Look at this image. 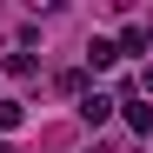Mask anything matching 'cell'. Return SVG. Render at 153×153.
Returning <instances> with one entry per match:
<instances>
[{"label": "cell", "mask_w": 153, "mask_h": 153, "mask_svg": "<svg viewBox=\"0 0 153 153\" xmlns=\"http://www.w3.org/2000/svg\"><path fill=\"white\" fill-rule=\"evenodd\" d=\"M146 40H153V20H126V33L113 40V53H146Z\"/></svg>", "instance_id": "cell-1"}, {"label": "cell", "mask_w": 153, "mask_h": 153, "mask_svg": "<svg viewBox=\"0 0 153 153\" xmlns=\"http://www.w3.org/2000/svg\"><path fill=\"white\" fill-rule=\"evenodd\" d=\"M0 153H20V146H0Z\"/></svg>", "instance_id": "cell-8"}, {"label": "cell", "mask_w": 153, "mask_h": 153, "mask_svg": "<svg viewBox=\"0 0 153 153\" xmlns=\"http://www.w3.org/2000/svg\"><path fill=\"white\" fill-rule=\"evenodd\" d=\"M33 67H40L33 53H7V73H13V80H33Z\"/></svg>", "instance_id": "cell-6"}, {"label": "cell", "mask_w": 153, "mask_h": 153, "mask_svg": "<svg viewBox=\"0 0 153 153\" xmlns=\"http://www.w3.org/2000/svg\"><path fill=\"white\" fill-rule=\"evenodd\" d=\"M133 93H153V67H146V73H140V80H133Z\"/></svg>", "instance_id": "cell-7"}, {"label": "cell", "mask_w": 153, "mask_h": 153, "mask_svg": "<svg viewBox=\"0 0 153 153\" xmlns=\"http://www.w3.org/2000/svg\"><path fill=\"white\" fill-rule=\"evenodd\" d=\"M20 120H27V107H20V100H0V133H13Z\"/></svg>", "instance_id": "cell-5"}, {"label": "cell", "mask_w": 153, "mask_h": 153, "mask_svg": "<svg viewBox=\"0 0 153 153\" xmlns=\"http://www.w3.org/2000/svg\"><path fill=\"white\" fill-rule=\"evenodd\" d=\"M107 113H113V100H107V93H80V120H87V126H100Z\"/></svg>", "instance_id": "cell-3"}, {"label": "cell", "mask_w": 153, "mask_h": 153, "mask_svg": "<svg viewBox=\"0 0 153 153\" xmlns=\"http://www.w3.org/2000/svg\"><path fill=\"white\" fill-rule=\"evenodd\" d=\"M113 60H120V53H113V40H100V33H93V40H87V67L100 73V67H113Z\"/></svg>", "instance_id": "cell-4"}, {"label": "cell", "mask_w": 153, "mask_h": 153, "mask_svg": "<svg viewBox=\"0 0 153 153\" xmlns=\"http://www.w3.org/2000/svg\"><path fill=\"white\" fill-rule=\"evenodd\" d=\"M113 107H126V126H133V133H153V107H140V93L113 100Z\"/></svg>", "instance_id": "cell-2"}]
</instances>
